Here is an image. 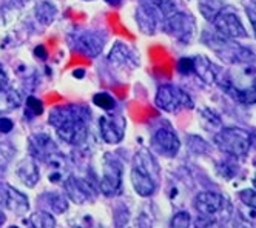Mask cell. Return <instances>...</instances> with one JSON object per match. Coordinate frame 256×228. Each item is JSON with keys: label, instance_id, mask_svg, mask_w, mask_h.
Returning a JSON list of instances; mask_svg holds the SVG:
<instances>
[{"label": "cell", "instance_id": "cell-5", "mask_svg": "<svg viewBox=\"0 0 256 228\" xmlns=\"http://www.w3.org/2000/svg\"><path fill=\"white\" fill-rule=\"evenodd\" d=\"M102 178L99 182L100 192L105 196H114L120 192L122 185V164L118 158L106 153L102 160Z\"/></svg>", "mask_w": 256, "mask_h": 228}, {"label": "cell", "instance_id": "cell-2", "mask_svg": "<svg viewBox=\"0 0 256 228\" xmlns=\"http://www.w3.org/2000/svg\"><path fill=\"white\" fill-rule=\"evenodd\" d=\"M153 164L156 162L148 153H145V151H140L134 158L130 179H132V185L134 188V192L142 198H148L156 192V178L152 171Z\"/></svg>", "mask_w": 256, "mask_h": 228}, {"label": "cell", "instance_id": "cell-13", "mask_svg": "<svg viewBox=\"0 0 256 228\" xmlns=\"http://www.w3.org/2000/svg\"><path fill=\"white\" fill-rule=\"evenodd\" d=\"M213 22H214L218 31L222 32L227 37H244V36H247L246 30L240 20V17L234 16L233 12L222 10L213 18Z\"/></svg>", "mask_w": 256, "mask_h": 228}, {"label": "cell", "instance_id": "cell-20", "mask_svg": "<svg viewBox=\"0 0 256 228\" xmlns=\"http://www.w3.org/2000/svg\"><path fill=\"white\" fill-rule=\"evenodd\" d=\"M56 16H58V10L50 2H42L36 8V17H38V20L44 25H50L54 18H56Z\"/></svg>", "mask_w": 256, "mask_h": 228}, {"label": "cell", "instance_id": "cell-26", "mask_svg": "<svg viewBox=\"0 0 256 228\" xmlns=\"http://www.w3.org/2000/svg\"><path fill=\"white\" fill-rule=\"evenodd\" d=\"M148 2L154 10H160L162 12L170 11L173 6V0H148Z\"/></svg>", "mask_w": 256, "mask_h": 228}, {"label": "cell", "instance_id": "cell-12", "mask_svg": "<svg viewBox=\"0 0 256 228\" xmlns=\"http://www.w3.org/2000/svg\"><path fill=\"white\" fill-rule=\"evenodd\" d=\"M70 42L78 51H82L90 56H98L104 48L105 37H100L99 34L93 31H82V32L72 34Z\"/></svg>", "mask_w": 256, "mask_h": 228}, {"label": "cell", "instance_id": "cell-4", "mask_svg": "<svg viewBox=\"0 0 256 228\" xmlns=\"http://www.w3.org/2000/svg\"><path fill=\"white\" fill-rule=\"evenodd\" d=\"M156 105L167 112H178L186 108H193V100L184 90L174 85H162L156 92Z\"/></svg>", "mask_w": 256, "mask_h": 228}, {"label": "cell", "instance_id": "cell-11", "mask_svg": "<svg viewBox=\"0 0 256 228\" xmlns=\"http://www.w3.org/2000/svg\"><path fill=\"white\" fill-rule=\"evenodd\" d=\"M164 28H166V31L172 34L174 39L180 42H188L194 32V22L192 20L190 16L178 12L166 18Z\"/></svg>", "mask_w": 256, "mask_h": 228}, {"label": "cell", "instance_id": "cell-15", "mask_svg": "<svg viewBox=\"0 0 256 228\" xmlns=\"http://www.w3.org/2000/svg\"><path fill=\"white\" fill-rule=\"evenodd\" d=\"M16 176L19 178V180L24 185H26L28 188H32L40 179V171H39V165L36 162V159L32 156L22 159L19 164H17Z\"/></svg>", "mask_w": 256, "mask_h": 228}, {"label": "cell", "instance_id": "cell-30", "mask_svg": "<svg viewBox=\"0 0 256 228\" xmlns=\"http://www.w3.org/2000/svg\"><path fill=\"white\" fill-rule=\"evenodd\" d=\"M105 2H106V4H110L112 6H119L122 0H105Z\"/></svg>", "mask_w": 256, "mask_h": 228}, {"label": "cell", "instance_id": "cell-9", "mask_svg": "<svg viewBox=\"0 0 256 228\" xmlns=\"http://www.w3.org/2000/svg\"><path fill=\"white\" fill-rule=\"evenodd\" d=\"M126 122L122 116H114V114H105L99 119V132L104 142L110 145H116L122 142L125 136Z\"/></svg>", "mask_w": 256, "mask_h": 228}, {"label": "cell", "instance_id": "cell-29", "mask_svg": "<svg viewBox=\"0 0 256 228\" xmlns=\"http://www.w3.org/2000/svg\"><path fill=\"white\" fill-rule=\"evenodd\" d=\"M5 86H10V80H8V76H6L4 66L0 65V88H5Z\"/></svg>", "mask_w": 256, "mask_h": 228}, {"label": "cell", "instance_id": "cell-33", "mask_svg": "<svg viewBox=\"0 0 256 228\" xmlns=\"http://www.w3.org/2000/svg\"><path fill=\"white\" fill-rule=\"evenodd\" d=\"M85 2H88V0H85Z\"/></svg>", "mask_w": 256, "mask_h": 228}, {"label": "cell", "instance_id": "cell-3", "mask_svg": "<svg viewBox=\"0 0 256 228\" xmlns=\"http://www.w3.org/2000/svg\"><path fill=\"white\" fill-rule=\"evenodd\" d=\"M30 153L34 159L44 160L50 164L54 170H60L62 165V156L60 151L48 134H34L30 138Z\"/></svg>", "mask_w": 256, "mask_h": 228}, {"label": "cell", "instance_id": "cell-16", "mask_svg": "<svg viewBox=\"0 0 256 228\" xmlns=\"http://www.w3.org/2000/svg\"><path fill=\"white\" fill-rule=\"evenodd\" d=\"M136 22L144 32H154L156 30V14L152 5H142L136 12Z\"/></svg>", "mask_w": 256, "mask_h": 228}, {"label": "cell", "instance_id": "cell-25", "mask_svg": "<svg viewBox=\"0 0 256 228\" xmlns=\"http://www.w3.org/2000/svg\"><path fill=\"white\" fill-rule=\"evenodd\" d=\"M240 199L244 205L256 208V192L254 190H242L240 193Z\"/></svg>", "mask_w": 256, "mask_h": 228}, {"label": "cell", "instance_id": "cell-14", "mask_svg": "<svg viewBox=\"0 0 256 228\" xmlns=\"http://www.w3.org/2000/svg\"><path fill=\"white\" fill-rule=\"evenodd\" d=\"M64 186L66 196L76 204H85L93 194V188L90 186V184L79 178H68L64 182Z\"/></svg>", "mask_w": 256, "mask_h": 228}, {"label": "cell", "instance_id": "cell-17", "mask_svg": "<svg viewBox=\"0 0 256 228\" xmlns=\"http://www.w3.org/2000/svg\"><path fill=\"white\" fill-rule=\"evenodd\" d=\"M19 105H20V96L14 88H11V85L0 88V114L19 108Z\"/></svg>", "mask_w": 256, "mask_h": 228}, {"label": "cell", "instance_id": "cell-8", "mask_svg": "<svg viewBox=\"0 0 256 228\" xmlns=\"http://www.w3.org/2000/svg\"><path fill=\"white\" fill-rule=\"evenodd\" d=\"M227 206V200L224 196L218 193H199L194 198V208L202 219H216Z\"/></svg>", "mask_w": 256, "mask_h": 228}, {"label": "cell", "instance_id": "cell-32", "mask_svg": "<svg viewBox=\"0 0 256 228\" xmlns=\"http://www.w3.org/2000/svg\"><path fill=\"white\" fill-rule=\"evenodd\" d=\"M254 185H256V180H254Z\"/></svg>", "mask_w": 256, "mask_h": 228}, {"label": "cell", "instance_id": "cell-19", "mask_svg": "<svg viewBox=\"0 0 256 228\" xmlns=\"http://www.w3.org/2000/svg\"><path fill=\"white\" fill-rule=\"evenodd\" d=\"M40 200H44V204H48L50 210L52 213H64L66 212L68 204L64 194L60 193H50V194H44L40 198Z\"/></svg>", "mask_w": 256, "mask_h": 228}, {"label": "cell", "instance_id": "cell-18", "mask_svg": "<svg viewBox=\"0 0 256 228\" xmlns=\"http://www.w3.org/2000/svg\"><path fill=\"white\" fill-rule=\"evenodd\" d=\"M110 60L112 62H116V64H125V65H130V64H136V57H134V52L126 48L120 44H118L112 52H110Z\"/></svg>", "mask_w": 256, "mask_h": 228}, {"label": "cell", "instance_id": "cell-10", "mask_svg": "<svg viewBox=\"0 0 256 228\" xmlns=\"http://www.w3.org/2000/svg\"><path fill=\"white\" fill-rule=\"evenodd\" d=\"M152 146L158 154L166 158H174L179 153L180 140L172 128H159L152 138Z\"/></svg>", "mask_w": 256, "mask_h": 228}, {"label": "cell", "instance_id": "cell-7", "mask_svg": "<svg viewBox=\"0 0 256 228\" xmlns=\"http://www.w3.org/2000/svg\"><path fill=\"white\" fill-rule=\"evenodd\" d=\"M0 205H4L17 218H24L30 212V200L26 194L8 184H0Z\"/></svg>", "mask_w": 256, "mask_h": 228}, {"label": "cell", "instance_id": "cell-31", "mask_svg": "<svg viewBox=\"0 0 256 228\" xmlns=\"http://www.w3.org/2000/svg\"><path fill=\"white\" fill-rule=\"evenodd\" d=\"M250 20H252V24H253V26H254V31H256V12H250Z\"/></svg>", "mask_w": 256, "mask_h": 228}, {"label": "cell", "instance_id": "cell-27", "mask_svg": "<svg viewBox=\"0 0 256 228\" xmlns=\"http://www.w3.org/2000/svg\"><path fill=\"white\" fill-rule=\"evenodd\" d=\"M190 224V218H188V213H178L173 220H172V225L173 226H187Z\"/></svg>", "mask_w": 256, "mask_h": 228}, {"label": "cell", "instance_id": "cell-1", "mask_svg": "<svg viewBox=\"0 0 256 228\" xmlns=\"http://www.w3.org/2000/svg\"><path fill=\"white\" fill-rule=\"evenodd\" d=\"M50 124L59 138L70 145H82L88 139V112L82 106H58L50 112Z\"/></svg>", "mask_w": 256, "mask_h": 228}, {"label": "cell", "instance_id": "cell-6", "mask_svg": "<svg viewBox=\"0 0 256 228\" xmlns=\"http://www.w3.org/2000/svg\"><path fill=\"white\" fill-rule=\"evenodd\" d=\"M216 145L232 156H246L250 148V136L238 128H227L216 136Z\"/></svg>", "mask_w": 256, "mask_h": 228}, {"label": "cell", "instance_id": "cell-24", "mask_svg": "<svg viewBox=\"0 0 256 228\" xmlns=\"http://www.w3.org/2000/svg\"><path fill=\"white\" fill-rule=\"evenodd\" d=\"M26 111L31 112V116L36 118V116H40L44 112V105L39 99L36 98H28L26 99Z\"/></svg>", "mask_w": 256, "mask_h": 228}, {"label": "cell", "instance_id": "cell-28", "mask_svg": "<svg viewBox=\"0 0 256 228\" xmlns=\"http://www.w3.org/2000/svg\"><path fill=\"white\" fill-rule=\"evenodd\" d=\"M12 128H14V122L11 119H8V118H0V132L6 134V132H10Z\"/></svg>", "mask_w": 256, "mask_h": 228}, {"label": "cell", "instance_id": "cell-22", "mask_svg": "<svg viewBox=\"0 0 256 228\" xmlns=\"http://www.w3.org/2000/svg\"><path fill=\"white\" fill-rule=\"evenodd\" d=\"M30 225L38 226V228H51L56 225V219L51 216V213L46 212H38L31 216V219L28 220Z\"/></svg>", "mask_w": 256, "mask_h": 228}, {"label": "cell", "instance_id": "cell-23", "mask_svg": "<svg viewBox=\"0 0 256 228\" xmlns=\"http://www.w3.org/2000/svg\"><path fill=\"white\" fill-rule=\"evenodd\" d=\"M93 104L96 106H99L100 110H105V111H112L116 106L114 98L110 96L108 92H98V94H94V96H93Z\"/></svg>", "mask_w": 256, "mask_h": 228}, {"label": "cell", "instance_id": "cell-21", "mask_svg": "<svg viewBox=\"0 0 256 228\" xmlns=\"http://www.w3.org/2000/svg\"><path fill=\"white\" fill-rule=\"evenodd\" d=\"M216 2H218V0H200V2H199L200 14H202L207 18V20H212L213 22V18L224 10L222 4H219L218 6H214Z\"/></svg>", "mask_w": 256, "mask_h": 228}]
</instances>
